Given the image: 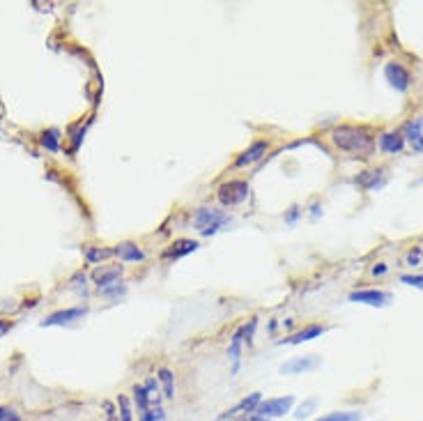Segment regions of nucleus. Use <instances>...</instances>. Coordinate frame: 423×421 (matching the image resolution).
<instances>
[{
  "label": "nucleus",
  "mask_w": 423,
  "mask_h": 421,
  "mask_svg": "<svg viewBox=\"0 0 423 421\" xmlns=\"http://www.w3.org/2000/svg\"><path fill=\"white\" fill-rule=\"evenodd\" d=\"M264 154H267V143H264V140H255V143H253L251 147H246V150H244L242 154L237 156L235 166H237V168L251 166V163L260 161Z\"/></svg>",
  "instance_id": "nucleus-13"
},
{
  "label": "nucleus",
  "mask_w": 423,
  "mask_h": 421,
  "mask_svg": "<svg viewBox=\"0 0 423 421\" xmlns=\"http://www.w3.org/2000/svg\"><path fill=\"white\" fill-rule=\"evenodd\" d=\"M356 185L363 189H377L384 185V168H375V171H363L359 178H356Z\"/></svg>",
  "instance_id": "nucleus-19"
},
{
  "label": "nucleus",
  "mask_w": 423,
  "mask_h": 421,
  "mask_svg": "<svg viewBox=\"0 0 423 421\" xmlns=\"http://www.w3.org/2000/svg\"><path fill=\"white\" fill-rule=\"evenodd\" d=\"M350 302L356 304H368V307H387L391 302V293L384 290H356L350 295Z\"/></svg>",
  "instance_id": "nucleus-10"
},
{
  "label": "nucleus",
  "mask_w": 423,
  "mask_h": 421,
  "mask_svg": "<svg viewBox=\"0 0 423 421\" xmlns=\"http://www.w3.org/2000/svg\"><path fill=\"white\" fill-rule=\"evenodd\" d=\"M421 258H423V249H421V246H414V249L408 253V265H410V267L419 265Z\"/></svg>",
  "instance_id": "nucleus-27"
},
{
  "label": "nucleus",
  "mask_w": 423,
  "mask_h": 421,
  "mask_svg": "<svg viewBox=\"0 0 423 421\" xmlns=\"http://www.w3.org/2000/svg\"><path fill=\"white\" fill-rule=\"evenodd\" d=\"M113 251H115V255H118L122 262H140V260H145V253L140 251L138 244H134V242H120Z\"/></svg>",
  "instance_id": "nucleus-16"
},
{
  "label": "nucleus",
  "mask_w": 423,
  "mask_h": 421,
  "mask_svg": "<svg viewBox=\"0 0 423 421\" xmlns=\"http://www.w3.org/2000/svg\"><path fill=\"white\" fill-rule=\"evenodd\" d=\"M295 406V396H281V399H267V401H260V406L255 408V415L260 419H276V417H283L288 415L290 410Z\"/></svg>",
  "instance_id": "nucleus-5"
},
{
  "label": "nucleus",
  "mask_w": 423,
  "mask_h": 421,
  "mask_svg": "<svg viewBox=\"0 0 423 421\" xmlns=\"http://www.w3.org/2000/svg\"><path fill=\"white\" fill-rule=\"evenodd\" d=\"M0 421H16V417L12 415V410L0 408Z\"/></svg>",
  "instance_id": "nucleus-28"
},
{
  "label": "nucleus",
  "mask_w": 423,
  "mask_h": 421,
  "mask_svg": "<svg viewBox=\"0 0 423 421\" xmlns=\"http://www.w3.org/2000/svg\"><path fill=\"white\" fill-rule=\"evenodd\" d=\"M111 255H115L113 249H102V246H88V249H86L88 262H102L106 258H111Z\"/></svg>",
  "instance_id": "nucleus-23"
},
{
  "label": "nucleus",
  "mask_w": 423,
  "mask_h": 421,
  "mask_svg": "<svg viewBox=\"0 0 423 421\" xmlns=\"http://www.w3.org/2000/svg\"><path fill=\"white\" fill-rule=\"evenodd\" d=\"M39 140H41V145H44L48 152H58V150H60V131H58V129L41 131Z\"/></svg>",
  "instance_id": "nucleus-21"
},
{
  "label": "nucleus",
  "mask_w": 423,
  "mask_h": 421,
  "mask_svg": "<svg viewBox=\"0 0 423 421\" xmlns=\"http://www.w3.org/2000/svg\"><path fill=\"white\" fill-rule=\"evenodd\" d=\"M242 343H244V336H242V327L237 329L235 334L230 338V348H228V357L232 361V373L239 370V359H242Z\"/></svg>",
  "instance_id": "nucleus-18"
},
{
  "label": "nucleus",
  "mask_w": 423,
  "mask_h": 421,
  "mask_svg": "<svg viewBox=\"0 0 423 421\" xmlns=\"http://www.w3.org/2000/svg\"><path fill=\"white\" fill-rule=\"evenodd\" d=\"M86 316V309H65V311H55L51 316H46L41 320V327H62V325H72L74 320H79Z\"/></svg>",
  "instance_id": "nucleus-8"
},
{
  "label": "nucleus",
  "mask_w": 423,
  "mask_h": 421,
  "mask_svg": "<svg viewBox=\"0 0 423 421\" xmlns=\"http://www.w3.org/2000/svg\"><path fill=\"white\" fill-rule=\"evenodd\" d=\"M325 332H327V327H320V325H309V327L300 329V332L290 334L283 343H290V345H300V343H306V341H313V338L322 336Z\"/></svg>",
  "instance_id": "nucleus-15"
},
{
  "label": "nucleus",
  "mask_w": 423,
  "mask_h": 421,
  "mask_svg": "<svg viewBox=\"0 0 423 421\" xmlns=\"http://www.w3.org/2000/svg\"><path fill=\"white\" fill-rule=\"evenodd\" d=\"M143 385H145V389H147V403L138 408L140 421H166L163 406H161V396H159L161 392H159V382H156V377L145 380Z\"/></svg>",
  "instance_id": "nucleus-2"
},
{
  "label": "nucleus",
  "mask_w": 423,
  "mask_h": 421,
  "mask_svg": "<svg viewBox=\"0 0 423 421\" xmlns=\"http://www.w3.org/2000/svg\"><path fill=\"white\" fill-rule=\"evenodd\" d=\"M384 76L389 81V86L398 90V93H405V90L412 86V74L405 69L401 62H389L384 67Z\"/></svg>",
  "instance_id": "nucleus-6"
},
{
  "label": "nucleus",
  "mask_w": 423,
  "mask_h": 421,
  "mask_svg": "<svg viewBox=\"0 0 423 421\" xmlns=\"http://www.w3.org/2000/svg\"><path fill=\"white\" fill-rule=\"evenodd\" d=\"M403 283H408L412 288H419V290H423V274H405L401 276Z\"/></svg>",
  "instance_id": "nucleus-26"
},
{
  "label": "nucleus",
  "mask_w": 423,
  "mask_h": 421,
  "mask_svg": "<svg viewBox=\"0 0 423 421\" xmlns=\"http://www.w3.org/2000/svg\"><path fill=\"white\" fill-rule=\"evenodd\" d=\"M10 329H12V323H10V320H3V318H0V338H3L7 332H10Z\"/></svg>",
  "instance_id": "nucleus-29"
},
{
  "label": "nucleus",
  "mask_w": 423,
  "mask_h": 421,
  "mask_svg": "<svg viewBox=\"0 0 423 421\" xmlns=\"http://www.w3.org/2000/svg\"><path fill=\"white\" fill-rule=\"evenodd\" d=\"M260 401H262V396L258 392L251 394V396H246V399L239 401L235 408H230V410L223 412V415H219L217 421H228V419H237V417H244V415H253L255 408L260 406Z\"/></svg>",
  "instance_id": "nucleus-7"
},
{
  "label": "nucleus",
  "mask_w": 423,
  "mask_h": 421,
  "mask_svg": "<svg viewBox=\"0 0 423 421\" xmlns=\"http://www.w3.org/2000/svg\"><path fill=\"white\" fill-rule=\"evenodd\" d=\"M315 406H318V401H315V399H309V401H306V403H302V406H300V410L295 412V417H297V419H304V417H309L311 412L315 410Z\"/></svg>",
  "instance_id": "nucleus-24"
},
{
  "label": "nucleus",
  "mask_w": 423,
  "mask_h": 421,
  "mask_svg": "<svg viewBox=\"0 0 423 421\" xmlns=\"http://www.w3.org/2000/svg\"><path fill=\"white\" fill-rule=\"evenodd\" d=\"M377 145L384 154H398V152H403L405 138H403V134H398V131H384V134L380 136Z\"/></svg>",
  "instance_id": "nucleus-14"
},
{
  "label": "nucleus",
  "mask_w": 423,
  "mask_h": 421,
  "mask_svg": "<svg viewBox=\"0 0 423 421\" xmlns=\"http://www.w3.org/2000/svg\"><path fill=\"white\" fill-rule=\"evenodd\" d=\"M297 217H300V208H293V210H290L288 217H286V221H288V224H295Z\"/></svg>",
  "instance_id": "nucleus-30"
},
{
  "label": "nucleus",
  "mask_w": 423,
  "mask_h": 421,
  "mask_svg": "<svg viewBox=\"0 0 423 421\" xmlns=\"http://www.w3.org/2000/svg\"><path fill=\"white\" fill-rule=\"evenodd\" d=\"M118 406H120V421H131V406L127 396H120Z\"/></svg>",
  "instance_id": "nucleus-25"
},
{
  "label": "nucleus",
  "mask_w": 423,
  "mask_h": 421,
  "mask_svg": "<svg viewBox=\"0 0 423 421\" xmlns=\"http://www.w3.org/2000/svg\"><path fill=\"white\" fill-rule=\"evenodd\" d=\"M361 412L356 410H347V412H329V415L315 419V421H359Z\"/></svg>",
  "instance_id": "nucleus-22"
},
{
  "label": "nucleus",
  "mask_w": 423,
  "mask_h": 421,
  "mask_svg": "<svg viewBox=\"0 0 423 421\" xmlns=\"http://www.w3.org/2000/svg\"><path fill=\"white\" fill-rule=\"evenodd\" d=\"M228 217L223 214L221 210H217V208H201L196 212V219H194V226H196V230L201 235H205V237H210V235H214V233H219V230L228 224Z\"/></svg>",
  "instance_id": "nucleus-3"
},
{
  "label": "nucleus",
  "mask_w": 423,
  "mask_h": 421,
  "mask_svg": "<svg viewBox=\"0 0 423 421\" xmlns=\"http://www.w3.org/2000/svg\"><path fill=\"white\" fill-rule=\"evenodd\" d=\"M384 272H387V265H384V262H380V265H375V267H372V274H375V276L384 274Z\"/></svg>",
  "instance_id": "nucleus-31"
},
{
  "label": "nucleus",
  "mask_w": 423,
  "mask_h": 421,
  "mask_svg": "<svg viewBox=\"0 0 423 421\" xmlns=\"http://www.w3.org/2000/svg\"><path fill=\"white\" fill-rule=\"evenodd\" d=\"M198 244L196 239H175L168 249L163 251V260H177V258H184V255L198 251Z\"/></svg>",
  "instance_id": "nucleus-12"
},
{
  "label": "nucleus",
  "mask_w": 423,
  "mask_h": 421,
  "mask_svg": "<svg viewBox=\"0 0 423 421\" xmlns=\"http://www.w3.org/2000/svg\"><path fill=\"white\" fill-rule=\"evenodd\" d=\"M120 276H122V265L111 267V269H95L93 272V279H95V283L99 286V290H106L109 286L118 283Z\"/></svg>",
  "instance_id": "nucleus-17"
},
{
  "label": "nucleus",
  "mask_w": 423,
  "mask_h": 421,
  "mask_svg": "<svg viewBox=\"0 0 423 421\" xmlns=\"http://www.w3.org/2000/svg\"><path fill=\"white\" fill-rule=\"evenodd\" d=\"M331 140H334L336 147H341L345 152H354L361 156H370L375 152V140L361 127H352V125L336 127L331 131Z\"/></svg>",
  "instance_id": "nucleus-1"
},
{
  "label": "nucleus",
  "mask_w": 423,
  "mask_h": 421,
  "mask_svg": "<svg viewBox=\"0 0 423 421\" xmlns=\"http://www.w3.org/2000/svg\"><path fill=\"white\" fill-rule=\"evenodd\" d=\"M156 382H161L166 399H173V396H175V375H173L168 368H159V373H156Z\"/></svg>",
  "instance_id": "nucleus-20"
},
{
  "label": "nucleus",
  "mask_w": 423,
  "mask_h": 421,
  "mask_svg": "<svg viewBox=\"0 0 423 421\" xmlns=\"http://www.w3.org/2000/svg\"><path fill=\"white\" fill-rule=\"evenodd\" d=\"M217 196L223 208H235V205L244 203L248 198V185L244 180H230V182H223L219 187Z\"/></svg>",
  "instance_id": "nucleus-4"
},
{
  "label": "nucleus",
  "mask_w": 423,
  "mask_h": 421,
  "mask_svg": "<svg viewBox=\"0 0 423 421\" xmlns=\"http://www.w3.org/2000/svg\"><path fill=\"white\" fill-rule=\"evenodd\" d=\"M403 138L412 145L414 152H423V115H417L405 125Z\"/></svg>",
  "instance_id": "nucleus-11"
},
{
  "label": "nucleus",
  "mask_w": 423,
  "mask_h": 421,
  "mask_svg": "<svg viewBox=\"0 0 423 421\" xmlns=\"http://www.w3.org/2000/svg\"><path fill=\"white\" fill-rule=\"evenodd\" d=\"M320 366V357H315V354H309V357H295L286 361L283 366H281V373H288V375H295V373H309V370H315Z\"/></svg>",
  "instance_id": "nucleus-9"
}]
</instances>
